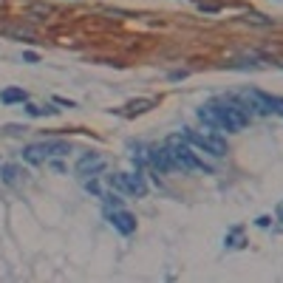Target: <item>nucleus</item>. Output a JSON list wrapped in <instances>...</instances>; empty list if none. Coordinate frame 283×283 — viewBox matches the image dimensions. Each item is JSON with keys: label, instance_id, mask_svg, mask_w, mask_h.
I'll use <instances>...</instances> for the list:
<instances>
[{"label": "nucleus", "instance_id": "8", "mask_svg": "<svg viewBox=\"0 0 283 283\" xmlns=\"http://www.w3.org/2000/svg\"><path fill=\"white\" fill-rule=\"evenodd\" d=\"M147 161H150L156 170H161V173H170V170H173L170 156H167V147H150V150H147Z\"/></svg>", "mask_w": 283, "mask_h": 283}, {"label": "nucleus", "instance_id": "5", "mask_svg": "<svg viewBox=\"0 0 283 283\" xmlns=\"http://www.w3.org/2000/svg\"><path fill=\"white\" fill-rule=\"evenodd\" d=\"M113 187H119L122 192H130V195H145L147 192V184L145 179L139 176V173H122V176H116V179H111Z\"/></svg>", "mask_w": 283, "mask_h": 283}, {"label": "nucleus", "instance_id": "9", "mask_svg": "<svg viewBox=\"0 0 283 283\" xmlns=\"http://www.w3.org/2000/svg\"><path fill=\"white\" fill-rule=\"evenodd\" d=\"M0 99L3 102H26V91H20V88H9V91H3V94H0Z\"/></svg>", "mask_w": 283, "mask_h": 283}, {"label": "nucleus", "instance_id": "7", "mask_svg": "<svg viewBox=\"0 0 283 283\" xmlns=\"http://www.w3.org/2000/svg\"><path fill=\"white\" fill-rule=\"evenodd\" d=\"M105 170V158L99 153H85V156H79L77 161V173L79 176H96Z\"/></svg>", "mask_w": 283, "mask_h": 283}, {"label": "nucleus", "instance_id": "11", "mask_svg": "<svg viewBox=\"0 0 283 283\" xmlns=\"http://www.w3.org/2000/svg\"><path fill=\"white\" fill-rule=\"evenodd\" d=\"M85 187H88L91 192H96V195H102V190H99V184H96V181H88V184H85Z\"/></svg>", "mask_w": 283, "mask_h": 283}, {"label": "nucleus", "instance_id": "6", "mask_svg": "<svg viewBox=\"0 0 283 283\" xmlns=\"http://www.w3.org/2000/svg\"><path fill=\"white\" fill-rule=\"evenodd\" d=\"M108 221H111V224L116 226L119 232H122V235H130V232L136 229V218H133L130 213H127L125 207H116V210H108Z\"/></svg>", "mask_w": 283, "mask_h": 283}, {"label": "nucleus", "instance_id": "10", "mask_svg": "<svg viewBox=\"0 0 283 283\" xmlns=\"http://www.w3.org/2000/svg\"><path fill=\"white\" fill-rule=\"evenodd\" d=\"M0 173H3V181H6V184L17 181V167H11V164H6V167L0 170Z\"/></svg>", "mask_w": 283, "mask_h": 283}, {"label": "nucleus", "instance_id": "1", "mask_svg": "<svg viewBox=\"0 0 283 283\" xmlns=\"http://www.w3.org/2000/svg\"><path fill=\"white\" fill-rule=\"evenodd\" d=\"M198 116L207 119V122L213 125V127H218V130H226V133L244 130L249 125V113L244 111L241 105H235V102H215L210 108H201Z\"/></svg>", "mask_w": 283, "mask_h": 283}, {"label": "nucleus", "instance_id": "3", "mask_svg": "<svg viewBox=\"0 0 283 283\" xmlns=\"http://www.w3.org/2000/svg\"><path fill=\"white\" fill-rule=\"evenodd\" d=\"M187 142H190L192 147L204 150V153L215 156V158H221L226 153V142L215 133V130H190V133H187Z\"/></svg>", "mask_w": 283, "mask_h": 283}, {"label": "nucleus", "instance_id": "4", "mask_svg": "<svg viewBox=\"0 0 283 283\" xmlns=\"http://www.w3.org/2000/svg\"><path fill=\"white\" fill-rule=\"evenodd\" d=\"M65 153H68L65 142H43V145H29L23 150V158L31 161V164H40L48 156H65Z\"/></svg>", "mask_w": 283, "mask_h": 283}, {"label": "nucleus", "instance_id": "2", "mask_svg": "<svg viewBox=\"0 0 283 283\" xmlns=\"http://www.w3.org/2000/svg\"><path fill=\"white\" fill-rule=\"evenodd\" d=\"M164 147H167V156H170L173 170H187V173H195V170H210L201 158H198V153L187 145V142H181V139H170Z\"/></svg>", "mask_w": 283, "mask_h": 283}]
</instances>
